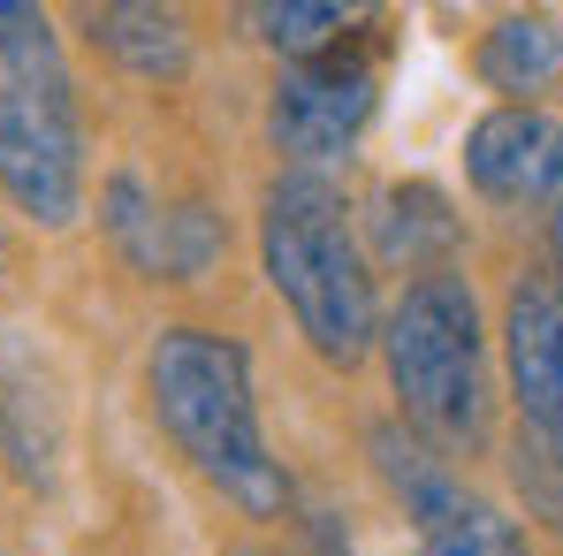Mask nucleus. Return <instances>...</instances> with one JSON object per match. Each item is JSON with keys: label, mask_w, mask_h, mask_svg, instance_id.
Segmentation results:
<instances>
[{"label": "nucleus", "mask_w": 563, "mask_h": 556, "mask_svg": "<svg viewBox=\"0 0 563 556\" xmlns=\"http://www.w3.org/2000/svg\"><path fill=\"white\" fill-rule=\"evenodd\" d=\"M549 260H556V282H563V206L549 214Z\"/></svg>", "instance_id": "16"}, {"label": "nucleus", "mask_w": 563, "mask_h": 556, "mask_svg": "<svg viewBox=\"0 0 563 556\" xmlns=\"http://www.w3.org/2000/svg\"><path fill=\"white\" fill-rule=\"evenodd\" d=\"M145 396L161 435L190 458L198 480H213L244 519H275L289 503V472L267 450L260 427V396H252V359L236 336L221 328H161L153 359H145Z\"/></svg>", "instance_id": "1"}, {"label": "nucleus", "mask_w": 563, "mask_h": 556, "mask_svg": "<svg viewBox=\"0 0 563 556\" xmlns=\"http://www.w3.org/2000/svg\"><path fill=\"white\" fill-rule=\"evenodd\" d=\"M85 39H92L114 69L145 77V85H176L190 69V23L176 8H145V0L92 8V15H85Z\"/></svg>", "instance_id": "10"}, {"label": "nucleus", "mask_w": 563, "mask_h": 556, "mask_svg": "<svg viewBox=\"0 0 563 556\" xmlns=\"http://www.w3.org/2000/svg\"><path fill=\"white\" fill-rule=\"evenodd\" d=\"M0 77L8 85H69V62H62V39H54L46 8L0 0Z\"/></svg>", "instance_id": "13"}, {"label": "nucleus", "mask_w": 563, "mask_h": 556, "mask_svg": "<svg viewBox=\"0 0 563 556\" xmlns=\"http://www.w3.org/2000/svg\"><path fill=\"white\" fill-rule=\"evenodd\" d=\"M99 221H107L114 252L153 282H198L229 252V229H221L213 206H198V198H176V206H168L137 168H114V176H107Z\"/></svg>", "instance_id": "7"}, {"label": "nucleus", "mask_w": 563, "mask_h": 556, "mask_svg": "<svg viewBox=\"0 0 563 556\" xmlns=\"http://www.w3.org/2000/svg\"><path fill=\"white\" fill-rule=\"evenodd\" d=\"M260 260L267 282L289 305L297 336L328 367H358L380 344V297H374V260L358 244L351 198L328 176L289 168L260 198Z\"/></svg>", "instance_id": "2"}, {"label": "nucleus", "mask_w": 563, "mask_h": 556, "mask_svg": "<svg viewBox=\"0 0 563 556\" xmlns=\"http://www.w3.org/2000/svg\"><path fill=\"white\" fill-rule=\"evenodd\" d=\"M0 190L38 229H77L85 221L77 85H8L0 77Z\"/></svg>", "instance_id": "4"}, {"label": "nucleus", "mask_w": 563, "mask_h": 556, "mask_svg": "<svg viewBox=\"0 0 563 556\" xmlns=\"http://www.w3.org/2000/svg\"><path fill=\"white\" fill-rule=\"evenodd\" d=\"M465 176L495 206H563V122L541 107H487L465 130Z\"/></svg>", "instance_id": "8"}, {"label": "nucleus", "mask_w": 563, "mask_h": 556, "mask_svg": "<svg viewBox=\"0 0 563 556\" xmlns=\"http://www.w3.org/2000/svg\"><path fill=\"white\" fill-rule=\"evenodd\" d=\"M374 107H380L374 62L343 39V46L312 54V62H282L275 92H267V138H275V153L289 168L320 176L328 161H343L366 138Z\"/></svg>", "instance_id": "6"}, {"label": "nucleus", "mask_w": 563, "mask_h": 556, "mask_svg": "<svg viewBox=\"0 0 563 556\" xmlns=\"http://www.w3.org/2000/svg\"><path fill=\"white\" fill-rule=\"evenodd\" d=\"M252 31L289 62H312V54L351 39V15L335 0H267V8H252Z\"/></svg>", "instance_id": "14"}, {"label": "nucleus", "mask_w": 563, "mask_h": 556, "mask_svg": "<svg viewBox=\"0 0 563 556\" xmlns=\"http://www.w3.org/2000/svg\"><path fill=\"white\" fill-rule=\"evenodd\" d=\"M366 221H374V252L388 268L434 275V268H450V252H457V214H450V198L434 184H388Z\"/></svg>", "instance_id": "11"}, {"label": "nucleus", "mask_w": 563, "mask_h": 556, "mask_svg": "<svg viewBox=\"0 0 563 556\" xmlns=\"http://www.w3.org/2000/svg\"><path fill=\"white\" fill-rule=\"evenodd\" d=\"M380 359L404 427L427 450L472 458L487 443V320L457 268L404 282V297L380 313Z\"/></svg>", "instance_id": "3"}, {"label": "nucleus", "mask_w": 563, "mask_h": 556, "mask_svg": "<svg viewBox=\"0 0 563 556\" xmlns=\"http://www.w3.org/2000/svg\"><path fill=\"white\" fill-rule=\"evenodd\" d=\"M236 556H267V549H236Z\"/></svg>", "instance_id": "18"}, {"label": "nucleus", "mask_w": 563, "mask_h": 556, "mask_svg": "<svg viewBox=\"0 0 563 556\" xmlns=\"http://www.w3.org/2000/svg\"><path fill=\"white\" fill-rule=\"evenodd\" d=\"M503 359H510V396L526 412V435L563 458V282L526 275L503 305Z\"/></svg>", "instance_id": "9"}, {"label": "nucleus", "mask_w": 563, "mask_h": 556, "mask_svg": "<svg viewBox=\"0 0 563 556\" xmlns=\"http://www.w3.org/2000/svg\"><path fill=\"white\" fill-rule=\"evenodd\" d=\"M312 556H358V542H351V534L320 511V519H312Z\"/></svg>", "instance_id": "15"}, {"label": "nucleus", "mask_w": 563, "mask_h": 556, "mask_svg": "<svg viewBox=\"0 0 563 556\" xmlns=\"http://www.w3.org/2000/svg\"><path fill=\"white\" fill-rule=\"evenodd\" d=\"M0 268H8V237H0Z\"/></svg>", "instance_id": "17"}, {"label": "nucleus", "mask_w": 563, "mask_h": 556, "mask_svg": "<svg viewBox=\"0 0 563 556\" xmlns=\"http://www.w3.org/2000/svg\"><path fill=\"white\" fill-rule=\"evenodd\" d=\"M472 69H479V85L510 92V107H533V92L563 77V23L556 15H503L479 39Z\"/></svg>", "instance_id": "12"}, {"label": "nucleus", "mask_w": 563, "mask_h": 556, "mask_svg": "<svg viewBox=\"0 0 563 556\" xmlns=\"http://www.w3.org/2000/svg\"><path fill=\"white\" fill-rule=\"evenodd\" d=\"M374 465H380V480L396 488L411 534H419V556H533L526 526L510 511H495L487 495H472L465 480L450 472V458L427 450L404 419H380L374 427Z\"/></svg>", "instance_id": "5"}]
</instances>
